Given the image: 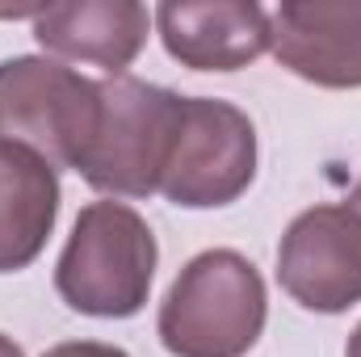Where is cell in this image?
<instances>
[{
  "label": "cell",
  "mask_w": 361,
  "mask_h": 357,
  "mask_svg": "<svg viewBox=\"0 0 361 357\" xmlns=\"http://www.w3.org/2000/svg\"><path fill=\"white\" fill-rule=\"evenodd\" d=\"M269 320L265 277L235 248H206L160 303V345L173 357H244Z\"/></svg>",
  "instance_id": "cell-1"
},
{
  "label": "cell",
  "mask_w": 361,
  "mask_h": 357,
  "mask_svg": "<svg viewBox=\"0 0 361 357\" xmlns=\"http://www.w3.org/2000/svg\"><path fill=\"white\" fill-rule=\"evenodd\" d=\"M180 101V92L135 76L101 80L97 126L76 173L109 198L160 193V177L177 143Z\"/></svg>",
  "instance_id": "cell-3"
},
{
  "label": "cell",
  "mask_w": 361,
  "mask_h": 357,
  "mask_svg": "<svg viewBox=\"0 0 361 357\" xmlns=\"http://www.w3.org/2000/svg\"><path fill=\"white\" fill-rule=\"evenodd\" d=\"M42 357H130L118 345H101V341H68V345H55Z\"/></svg>",
  "instance_id": "cell-11"
},
{
  "label": "cell",
  "mask_w": 361,
  "mask_h": 357,
  "mask_svg": "<svg viewBox=\"0 0 361 357\" xmlns=\"http://www.w3.org/2000/svg\"><path fill=\"white\" fill-rule=\"evenodd\" d=\"M101 109V85L47 55L0 59V143L30 147L55 173L80 169Z\"/></svg>",
  "instance_id": "cell-4"
},
{
  "label": "cell",
  "mask_w": 361,
  "mask_h": 357,
  "mask_svg": "<svg viewBox=\"0 0 361 357\" xmlns=\"http://www.w3.org/2000/svg\"><path fill=\"white\" fill-rule=\"evenodd\" d=\"M281 290L315 315H341L361 303V219L341 206L302 210L277 244Z\"/></svg>",
  "instance_id": "cell-6"
},
{
  "label": "cell",
  "mask_w": 361,
  "mask_h": 357,
  "mask_svg": "<svg viewBox=\"0 0 361 357\" xmlns=\"http://www.w3.org/2000/svg\"><path fill=\"white\" fill-rule=\"evenodd\" d=\"M152 17L164 51L193 72H240L269 51V8L257 0H169Z\"/></svg>",
  "instance_id": "cell-7"
},
{
  "label": "cell",
  "mask_w": 361,
  "mask_h": 357,
  "mask_svg": "<svg viewBox=\"0 0 361 357\" xmlns=\"http://www.w3.org/2000/svg\"><path fill=\"white\" fill-rule=\"evenodd\" d=\"M59 173L30 147L0 143V273L34 265L59 219Z\"/></svg>",
  "instance_id": "cell-10"
},
{
  "label": "cell",
  "mask_w": 361,
  "mask_h": 357,
  "mask_svg": "<svg viewBox=\"0 0 361 357\" xmlns=\"http://www.w3.org/2000/svg\"><path fill=\"white\" fill-rule=\"evenodd\" d=\"M345 357H361V324L349 332V345H345Z\"/></svg>",
  "instance_id": "cell-13"
},
{
  "label": "cell",
  "mask_w": 361,
  "mask_h": 357,
  "mask_svg": "<svg viewBox=\"0 0 361 357\" xmlns=\"http://www.w3.org/2000/svg\"><path fill=\"white\" fill-rule=\"evenodd\" d=\"M0 357H25V353H21V345H17L13 337H4V332H0Z\"/></svg>",
  "instance_id": "cell-12"
},
{
  "label": "cell",
  "mask_w": 361,
  "mask_h": 357,
  "mask_svg": "<svg viewBox=\"0 0 361 357\" xmlns=\"http://www.w3.org/2000/svg\"><path fill=\"white\" fill-rule=\"evenodd\" d=\"M156 236L126 202H92L76 214L68 248L55 265L59 298L92 320H130L147 307L156 282Z\"/></svg>",
  "instance_id": "cell-2"
},
{
  "label": "cell",
  "mask_w": 361,
  "mask_h": 357,
  "mask_svg": "<svg viewBox=\"0 0 361 357\" xmlns=\"http://www.w3.org/2000/svg\"><path fill=\"white\" fill-rule=\"evenodd\" d=\"M345 206H349V210H353V214H357V219H361V181H357V185H353V193L345 198Z\"/></svg>",
  "instance_id": "cell-14"
},
{
  "label": "cell",
  "mask_w": 361,
  "mask_h": 357,
  "mask_svg": "<svg viewBox=\"0 0 361 357\" xmlns=\"http://www.w3.org/2000/svg\"><path fill=\"white\" fill-rule=\"evenodd\" d=\"M269 51L307 85L361 89V4H277L269 13Z\"/></svg>",
  "instance_id": "cell-8"
},
{
  "label": "cell",
  "mask_w": 361,
  "mask_h": 357,
  "mask_svg": "<svg viewBox=\"0 0 361 357\" xmlns=\"http://www.w3.org/2000/svg\"><path fill=\"white\" fill-rule=\"evenodd\" d=\"M252 181H257L252 118L219 97H185L160 193L185 210H214L244 198Z\"/></svg>",
  "instance_id": "cell-5"
},
{
  "label": "cell",
  "mask_w": 361,
  "mask_h": 357,
  "mask_svg": "<svg viewBox=\"0 0 361 357\" xmlns=\"http://www.w3.org/2000/svg\"><path fill=\"white\" fill-rule=\"evenodd\" d=\"M152 13L135 0H68L34 13V38L59 63H92L105 76L126 68L147 47Z\"/></svg>",
  "instance_id": "cell-9"
}]
</instances>
